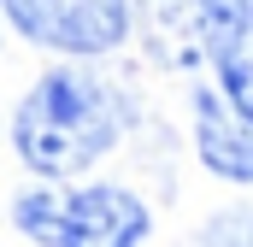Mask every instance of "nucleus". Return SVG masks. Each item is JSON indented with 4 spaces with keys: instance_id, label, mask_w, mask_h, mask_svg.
<instances>
[{
    "instance_id": "1",
    "label": "nucleus",
    "mask_w": 253,
    "mask_h": 247,
    "mask_svg": "<svg viewBox=\"0 0 253 247\" xmlns=\"http://www.w3.org/2000/svg\"><path fill=\"white\" fill-rule=\"evenodd\" d=\"M124 129V100L94 82L88 71H47L24 106H18V153L42 177H77L88 171Z\"/></svg>"
},
{
    "instance_id": "2",
    "label": "nucleus",
    "mask_w": 253,
    "mask_h": 247,
    "mask_svg": "<svg viewBox=\"0 0 253 247\" xmlns=\"http://www.w3.org/2000/svg\"><path fill=\"white\" fill-rule=\"evenodd\" d=\"M18 230L42 247H141L147 206L124 188H36L12 206Z\"/></svg>"
},
{
    "instance_id": "3",
    "label": "nucleus",
    "mask_w": 253,
    "mask_h": 247,
    "mask_svg": "<svg viewBox=\"0 0 253 247\" xmlns=\"http://www.w3.org/2000/svg\"><path fill=\"white\" fill-rule=\"evenodd\" d=\"M12 24L42 41V47H59V53H112L129 30V6L124 0H30L24 12H12Z\"/></svg>"
},
{
    "instance_id": "4",
    "label": "nucleus",
    "mask_w": 253,
    "mask_h": 247,
    "mask_svg": "<svg viewBox=\"0 0 253 247\" xmlns=\"http://www.w3.org/2000/svg\"><path fill=\"white\" fill-rule=\"evenodd\" d=\"M248 0H141V30L153 41V53L177 71L189 65H206L218 36L236 24Z\"/></svg>"
},
{
    "instance_id": "5",
    "label": "nucleus",
    "mask_w": 253,
    "mask_h": 247,
    "mask_svg": "<svg viewBox=\"0 0 253 247\" xmlns=\"http://www.w3.org/2000/svg\"><path fill=\"white\" fill-rule=\"evenodd\" d=\"M194 141H200L206 171H218L230 183H253V118H242L212 88L194 94Z\"/></svg>"
},
{
    "instance_id": "6",
    "label": "nucleus",
    "mask_w": 253,
    "mask_h": 247,
    "mask_svg": "<svg viewBox=\"0 0 253 247\" xmlns=\"http://www.w3.org/2000/svg\"><path fill=\"white\" fill-rule=\"evenodd\" d=\"M212 65H218V82H224V100L253 118V0L236 12V24L218 36V47H212Z\"/></svg>"
},
{
    "instance_id": "7",
    "label": "nucleus",
    "mask_w": 253,
    "mask_h": 247,
    "mask_svg": "<svg viewBox=\"0 0 253 247\" xmlns=\"http://www.w3.org/2000/svg\"><path fill=\"white\" fill-rule=\"evenodd\" d=\"M24 6H30V0H6V12H24Z\"/></svg>"
}]
</instances>
